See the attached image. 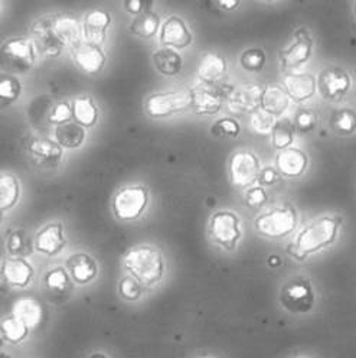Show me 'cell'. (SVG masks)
I'll use <instances>...</instances> for the list:
<instances>
[{"instance_id": "cell-1", "label": "cell", "mask_w": 356, "mask_h": 358, "mask_svg": "<svg viewBox=\"0 0 356 358\" xmlns=\"http://www.w3.org/2000/svg\"><path fill=\"white\" fill-rule=\"evenodd\" d=\"M124 267L142 286L158 283L165 273L162 253L151 245H138L124 256Z\"/></svg>"}, {"instance_id": "cell-2", "label": "cell", "mask_w": 356, "mask_h": 358, "mask_svg": "<svg viewBox=\"0 0 356 358\" xmlns=\"http://www.w3.org/2000/svg\"><path fill=\"white\" fill-rule=\"evenodd\" d=\"M341 220L338 217H322L315 220L299 234L293 255L297 259H304L310 253H316L327 245H330L336 238Z\"/></svg>"}, {"instance_id": "cell-3", "label": "cell", "mask_w": 356, "mask_h": 358, "mask_svg": "<svg viewBox=\"0 0 356 358\" xmlns=\"http://www.w3.org/2000/svg\"><path fill=\"white\" fill-rule=\"evenodd\" d=\"M38 51L28 38H12L0 47V69L5 74L20 76L31 71L36 62Z\"/></svg>"}, {"instance_id": "cell-4", "label": "cell", "mask_w": 356, "mask_h": 358, "mask_svg": "<svg viewBox=\"0 0 356 358\" xmlns=\"http://www.w3.org/2000/svg\"><path fill=\"white\" fill-rule=\"evenodd\" d=\"M192 108L189 92H166L154 93L144 101L146 113L153 119H165Z\"/></svg>"}, {"instance_id": "cell-5", "label": "cell", "mask_w": 356, "mask_h": 358, "mask_svg": "<svg viewBox=\"0 0 356 358\" xmlns=\"http://www.w3.org/2000/svg\"><path fill=\"white\" fill-rule=\"evenodd\" d=\"M147 204L149 191L146 187H124L113 198V213L121 221H133L144 213Z\"/></svg>"}, {"instance_id": "cell-6", "label": "cell", "mask_w": 356, "mask_h": 358, "mask_svg": "<svg viewBox=\"0 0 356 358\" xmlns=\"http://www.w3.org/2000/svg\"><path fill=\"white\" fill-rule=\"evenodd\" d=\"M239 218L232 211H218L209 220V236L222 249L232 252L241 240Z\"/></svg>"}, {"instance_id": "cell-7", "label": "cell", "mask_w": 356, "mask_h": 358, "mask_svg": "<svg viewBox=\"0 0 356 358\" xmlns=\"http://www.w3.org/2000/svg\"><path fill=\"white\" fill-rule=\"evenodd\" d=\"M254 226L255 230L265 237L281 238L297 227V215L293 208H277L260 215Z\"/></svg>"}, {"instance_id": "cell-8", "label": "cell", "mask_w": 356, "mask_h": 358, "mask_svg": "<svg viewBox=\"0 0 356 358\" xmlns=\"http://www.w3.org/2000/svg\"><path fill=\"white\" fill-rule=\"evenodd\" d=\"M281 305L292 313H306L315 305V292L304 279H295L284 285L280 296Z\"/></svg>"}, {"instance_id": "cell-9", "label": "cell", "mask_w": 356, "mask_h": 358, "mask_svg": "<svg viewBox=\"0 0 356 358\" xmlns=\"http://www.w3.org/2000/svg\"><path fill=\"white\" fill-rule=\"evenodd\" d=\"M261 168L257 156L249 150H241L232 155L230 161V176L235 187L247 188L260 176Z\"/></svg>"}, {"instance_id": "cell-10", "label": "cell", "mask_w": 356, "mask_h": 358, "mask_svg": "<svg viewBox=\"0 0 356 358\" xmlns=\"http://www.w3.org/2000/svg\"><path fill=\"white\" fill-rule=\"evenodd\" d=\"M27 150L31 162L43 171L57 169L64 161V149L51 139H32Z\"/></svg>"}, {"instance_id": "cell-11", "label": "cell", "mask_w": 356, "mask_h": 358, "mask_svg": "<svg viewBox=\"0 0 356 358\" xmlns=\"http://www.w3.org/2000/svg\"><path fill=\"white\" fill-rule=\"evenodd\" d=\"M349 74L339 66H327L319 74V90L326 101H341L350 90Z\"/></svg>"}, {"instance_id": "cell-12", "label": "cell", "mask_w": 356, "mask_h": 358, "mask_svg": "<svg viewBox=\"0 0 356 358\" xmlns=\"http://www.w3.org/2000/svg\"><path fill=\"white\" fill-rule=\"evenodd\" d=\"M31 34H32V42L35 45V48L40 55L55 58L65 50V45L59 41V38L54 32V28L51 24V16L38 19L32 25Z\"/></svg>"}, {"instance_id": "cell-13", "label": "cell", "mask_w": 356, "mask_h": 358, "mask_svg": "<svg viewBox=\"0 0 356 358\" xmlns=\"http://www.w3.org/2000/svg\"><path fill=\"white\" fill-rule=\"evenodd\" d=\"M264 88L258 84H242L228 96V107L234 113H254L261 106Z\"/></svg>"}, {"instance_id": "cell-14", "label": "cell", "mask_w": 356, "mask_h": 358, "mask_svg": "<svg viewBox=\"0 0 356 358\" xmlns=\"http://www.w3.org/2000/svg\"><path fill=\"white\" fill-rule=\"evenodd\" d=\"M311 50H313V41L309 32L304 28L297 29L293 42L281 52V65L284 69H296L303 65L310 59Z\"/></svg>"}, {"instance_id": "cell-15", "label": "cell", "mask_w": 356, "mask_h": 358, "mask_svg": "<svg viewBox=\"0 0 356 358\" xmlns=\"http://www.w3.org/2000/svg\"><path fill=\"white\" fill-rule=\"evenodd\" d=\"M66 245V237L61 222H50L35 234V249L45 256L59 255Z\"/></svg>"}, {"instance_id": "cell-16", "label": "cell", "mask_w": 356, "mask_h": 358, "mask_svg": "<svg viewBox=\"0 0 356 358\" xmlns=\"http://www.w3.org/2000/svg\"><path fill=\"white\" fill-rule=\"evenodd\" d=\"M192 41V32L182 17L173 15L165 20L161 29V42L165 43L166 47L170 50H184L189 47Z\"/></svg>"}, {"instance_id": "cell-17", "label": "cell", "mask_w": 356, "mask_h": 358, "mask_svg": "<svg viewBox=\"0 0 356 358\" xmlns=\"http://www.w3.org/2000/svg\"><path fill=\"white\" fill-rule=\"evenodd\" d=\"M73 58L78 69L85 74L96 76L98 74L105 65L107 57L103 52L100 45L91 42H82L77 48L73 50Z\"/></svg>"}, {"instance_id": "cell-18", "label": "cell", "mask_w": 356, "mask_h": 358, "mask_svg": "<svg viewBox=\"0 0 356 358\" xmlns=\"http://www.w3.org/2000/svg\"><path fill=\"white\" fill-rule=\"evenodd\" d=\"M192 108L199 116H214L222 108V96L214 85L202 83L191 90Z\"/></svg>"}, {"instance_id": "cell-19", "label": "cell", "mask_w": 356, "mask_h": 358, "mask_svg": "<svg viewBox=\"0 0 356 358\" xmlns=\"http://www.w3.org/2000/svg\"><path fill=\"white\" fill-rule=\"evenodd\" d=\"M51 24L54 32L59 38V41L71 50L77 48L82 43V28L80 27L78 20L71 13H58L51 16Z\"/></svg>"}, {"instance_id": "cell-20", "label": "cell", "mask_w": 356, "mask_h": 358, "mask_svg": "<svg viewBox=\"0 0 356 358\" xmlns=\"http://www.w3.org/2000/svg\"><path fill=\"white\" fill-rule=\"evenodd\" d=\"M2 278L12 287H27L34 278V267L25 259L10 257L2 264Z\"/></svg>"}, {"instance_id": "cell-21", "label": "cell", "mask_w": 356, "mask_h": 358, "mask_svg": "<svg viewBox=\"0 0 356 358\" xmlns=\"http://www.w3.org/2000/svg\"><path fill=\"white\" fill-rule=\"evenodd\" d=\"M110 25H111L110 13L101 9L91 10L84 16L82 35L87 39V42L100 45L105 39Z\"/></svg>"}, {"instance_id": "cell-22", "label": "cell", "mask_w": 356, "mask_h": 358, "mask_svg": "<svg viewBox=\"0 0 356 358\" xmlns=\"http://www.w3.org/2000/svg\"><path fill=\"white\" fill-rule=\"evenodd\" d=\"M285 94L295 101H306L316 93V80L311 74H290L283 80Z\"/></svg>"}, {"instance_id": "cell-23", "label": "cell", "mask_w": 356, "mask_h": 358, "mask_svg": "<svg viewBox=\"0 0 356 358\" xmlns=\"http://www.w3.org/2000/svg\"><path fill=\"white\" fill-rule=\"evenodd\" d=\"M276 165L280 173H283L287 178H299L303 175L309 165L307 155L295 148H288L285 150H281L277 155Z\"/></svg>"}, {"instance_id": "cell-24", "label": "cell", "mask_w": 356, "mask_h": 358, "mask_svg": "<svg viewBox=\"0 0 356 358\" xmlns=\"http://www.w3.org/2000/svg\"><path fill=\"white\" fill-rule=\"evenodd\" d=\"M66 267L71 273V279L78 285H87L96 279L98 273V267L96 260L85 253L73 255L66 260Z\"/></svg>"}, {"instance_id": "cell-25", "label": "cell", "mask_w": 356, "mask_h": 358, "mask_svg": "<svg viewBox=\"0 0 356 358\" xmlns=\"http://www.w3.org/2000/svg\"><path fill=\"white\" fill-rule=\"evenodd\" d=\"M227 71V61L215 52H207L198 66V76L202 83L214 85Z\"/></svg>"}, {"instance_id": "cell-26", "label": "cell", "mask_w": 356, "mask_h": 358, "mask_svg": "<svg viewBox=\"0 0 356 358\" xmlns=\"http://www.w3.org/2000/svg\"><path fill=\"white\" fill-rule=\"evenodd\" d=\"M85 141V127L75 122L55 127V142L64 149H78Z\"/></svg>"}, {"instance_id": "cell-27", "label": "cell", "mask_w": 356, "mask_h": 358, "mask_svg": "<svg viewBox=\"0 0 356 358\" xmlns=\"http://www.w3.org/2000/svg\"><path fill=\"white\" fill-rule=\"evenodd\" d=\"M13 317L20 320L24 322L29 329L35 328L40 324L42 317H43V310L42 305L31 298H24L15 302L13 305Z\"/></svg>"}, {"instance_id": "cell-28", "label": "cell", "mask_w": 356, "mask_h": 358, "mask_svg": "<svg viewBox=\"0 0 356 358\" xmlns=\"http://www.w3.org/2000/svg\"><path fill=\"white\" fill-rule=\"evenodd\" d=\"M154 66L162 76L173 77L182 71V57L170 48H162L153 54Z\"/></svg>"}, {"instance_id": "cell-29", "label": "cell", "mask_w": 356, "mask_h": 358, "mask_svg": "<svg viewBox=\"0 0 356 358\" xmlns=\"http://www.w3.org/2000/svg\"><path fill=\"white\" fill-rule=\"evenodd\" d=\"M74 122L82 127H91L98 120V107L90 96L77 97L73 103Z\"/></svg>"}, {"instance_id": "cell-30", "label": "cell", "mask_w": 356, "mask_h": 358, "mask_svg": "<svg viewBox=\"0 0 356 358\" xmlns=\"http://www.w3.org/2000/svg\"><path fill=\"white\" fill-rule=\"evenodd\" d=\"M288 107V96L279 87H267L264 88L261 108L272 116H281Z\"/></svg>"}, {"instance_id": "cell-31", "label": "cell", "mask_w": 356, "mask_h": 358, "mask_svg": "<svg viewBox=\"0 0 356 358\" xmlns=\"http://www.w3.org/2000/svg\"><path fill=\"white\" fill-rule=\"evenodd\" d=\"M20 195V185L17 178L9 173L0 175V211H8L13 208Z\"/></svg>"}, {"instance_id": "cell-32", "label": "cell", "mask_w": 356, "mask_h": 358, "mask_svg": "<svg viewBox=\"0 0 356 358\" xmlns=\"http://www.w3.org/2000/svg\"><path fill=\"white\" fill-rule=\"evenodd\" d=\"M159 27H161L159 15L154 12H146L139 16H135L128 28H130V32L135 34L136 36L143 39H150L158 34Z\"/></svg>"}, {"instance_id": "cell-33", "label": "cell", "mask_w": 356, "mask_h": 358, "mask_svg": "<svg viewBox=\"0 0 356 358\" xmlns=\"http://www.w3.org/2000/svg\"><path fill=\"white\" fill-rule=\"evenodd\" d=\"M295 124L288 120V119H281L279 120L273 130H272V143L276 149L285 150L290 148V145L293 143L295 139Z\"/></svg>"}, {"instance_id": "cell-34", "label": "cell", "mask_w": 356, "mask_h": 358, "mask_svg": "<svg viewBox=\"0 0 356 358\" xmlns=\"http://www.w3.org/2000/svg\"><path fill=\"white\" fill-rule=\"evenodd\" d=\"M22 84L16 76L0 74V107H8L19 100Z\"/></svg>"}, {"instance_id": "cell-35", "label": "cell", "mask_w": 356, "mask_h": 358, "mask_svg": "<svg viewBox=\"0 0 356 358\" xmlns=\"http://www.w3.org/2000/svg\"><path fill=\"white\" fill-rule=\"evenodd\" d=\"M45 283L47 287L55 295H66L70 294L73 289L71 278L62 267L52 268L51 272H48L45 276Z\"/></svg>"}, {"instance_id": "cell-36", "label": "cell", "mask_w": 356, "mask_h": 358, "mask_svg": "<svg viewBox=\"0 0 356 358\" xmlns=\"http://www.w3.org/2000/svg\"><path fill=\"white\" fill-rule=\"evenodd\" d=\"M0 329L3 331L6 341L10 344L22 343L29 334V328L13 315H10L2 321V324H0Z\"/></svg>"}, {"instance_id": "cell-37", "label": "cell", "mask_w": 356, "mask_h": 358, "mask_svg": "<svg viewBox=\"0 0 356 358\" xmlns=\"http://www.w3.org/2000/svg\"><path fill=\"white\" fill-rule=\"evenodd\" d=\"M8 252L13 257L24 259L32 253V240L24 230H16L9 236Z\"/></svg>"}, {"instance_id": "cell-38", "label": "cell", "mask_w": 356, "mask_h": 358, "mask_svg": "<svg viewBox=\"0 0 356 358\" xmlns=\"http://www.w3.org/2000/svg\"><path fill=\"white\" fill-rule=\"evenodd\" d=\"M332 129L338 134H352L356 130V113L352 108H342L332 116Z\"/></svg>"}, {"instance_id": "cell-39", "label": "cell", "mask_w": 356, "mask_h": 358, "mask_svg": "<svg viewBox=\"0 0 356 358\" xmlns=\"http://www.w3.org/2000/svg\"><path fill=\"white\" fill-rule=\"evenodd\" d=\"M239 64L246 71L258 73L265 65V54L262 50L250 48L242 52V55L239 57Z\"/></svg>"}, {"instance_id": "cell-40", "label": "cell", "mask_w": 356, "mask_h": 358, "mask_svg": "<svg viewBox=\"0 0 356 358\" xmlns=\"http://www.w3.org/2000/svg\"><path fill=\"white\" fill-rule=\"evenodd\" d=\"M143 292V286L133 278V276H124L119 282V294L123 299L135 302L140 299Z\"/></svg>"}, {"instance_id": "cell-41", "label": "cell", "mask_w": 356, "mask_h": 358, "mask_svg": "<svg viewBox=\"0 0 356 358\" xmlns=\"http://www.w3.org/2000/svg\"><path fill=\"white\" fill-rule=\"evenodd\" d=\"M239 131L241 126L234 119H221L211 127V133L218 138H238Z\"/></svg>"}, {"instance_id": "cell-42", "label": "cell", "mask_w": 356, "mask_h": 358, "mask_svg": "<svg viewBox=\"0 0 356 358\" xmlns=\"http://www.w3.org/2000/svg\"><path fill=\"white\" fill-rule=\"evenodd\" d=\"M274 124H276L274 116L269 115V113H267V111H264L262 108L255 110L254 113L251 115V127L254 129V131H257V133H260V134L272 133Z\"/></svg>"}, {"instance_id": "cell-43", "label": "cell", "mask_w": 356, "mask_h": 358, "mask_svg": "<svg viewBox=\"0 0 356 358\" xmlns=\"http://www.w3.org/2000/svg\"><path fill=\"white\" fill-rule=\"evenodd\" d=\"M73 119H74L73 106L68 101H59L58 104L54 106V108L50 113V122L57 126L70 123Z\"/></svg>"}, {"instance_id": "cell-44", "label": "cell", "mask_w": 356, "mask_h": 358, "mask_svg": "<svg viewBox=\"0 0 356 358\" xmlns=\"http://www.w3.org/2000/svg\"><path fill=\"white\" fill-rule=\"evenodd\" d=\"M316 122H318V117L315 115V111H311L310 108H302L297 111V115H296L295 129L299 133L306 134L315 129Z\"/></svg>"}, {"instance_id": "cell-45", "label": "cell", "mask_w": 356, "mask_h": 358, "mask_svg": "<svg viewBox=\"0 0 356 358\" xmlns=\"http://www.w3.org/2000/svg\"><path fill=\"white\" fill-rule=\"evenodd\" d=\"M151 5H153L151 0H126L124 9L131 15L139 16L142 13L150 12Z\"/></svg>"}, {"instance_id": "cell-46", "label": "cell", "mask_w": 356, "mask_h": 358, "mask_svg": "<svg viewBox=\"0 0 356 358\" xmlns=\"http://www.w3.org/2000/svg\"><path fill=\"white\" fill-rule=\"evenodd\" d=\"M267 201V194L262 188H251L246 195V203L249 207L258 208Z\"/></svg>"}, {"instance_id": "cell-47", "label": "cell", "mask_w": 356, "mask_h": 358, "mask_svg": "<svg viewBox=\"0 0 356 358\" xmlns=\"http://www.w3.org/2000/svg\"><path fill=\"white\" fill-rule=\"evenodd\" d=\"M277 171L272 166H267L264 169H261L260 176H258V181L261 185H273L277 181Z\"/></svg>"}, {"instance_id": "cell-48", "label": "cell", "mask_w": 356, "mask_h": 358, "mask_svg": "<svg viewBox=\"0 0 356 358\" xmlns=\"http://www.w3.org/2000/svg\"><path fill=\"white\" fill-rule=\"evenodd\" d=\"M218 3L224 9H227V10H232V9H235L239 5L238 0H219Z\"/></svg>"}, {"instance_id": "cell-49", "label": "cell", "mask_w": 356, "mask_h": 358, "mask_svg": "<svg viewBox=\"0 0 356 358\" xmlns=\"http://www.w3.org/2000/svg\"><path fill=\"white\" fill-rule=\"evenodd\" d=\"M269 263H270L272 266H280L281 260H280V257H279V256H272V257L269 259Z\"/></svg>"}, {"instance_id": "cell-50", "label": "cell", "mask_w": 356, "mask_h": 358, "mask_svg": "<svg viewBox=\"0 0 356 358\" xmlns=\"http://www.w3.org/2000/svg\"><path fill=\"white\" fill-rule=\"evenodd\" d=\"M5 343H6L5 334H3V331H2V329H0V347H3V345H5Z\"/></svg>"}, {"instance_id": "cell-51", "label": "cell", "mask_w": 356, "mask_h": 358, "mask_svg": "<svg viewBox=\"0 0 356 358\" xmlns=\"http://www.w3.org/2000/svg\"><path fill=\"white\" fill-rule=\"evenodd\" d=\"M90 358H107L104 354H101V352H96V354H93Z\"/></svg>"}, {"instance_id": "cell-52", "label": "cell", "mask_w": 356, "mask_h": 358, "mask_svg": "<svg viewBox=\"0 0 356 358\" xmlns=\"http://www.w3.org/2000/svg\"><path fill=\"white\" fill-rule=\"evenodd\" d=\"M0 358H12V357L8 355V354H5V352H0Z\"/></svg>"}, {"instance_id": "cell-53", "label": "cell", "mask_w": 356, "mask_h": 358, "mask_svg": "<svg viewBox=\"0 0 356 358\" xmlns=\"http://www.w3.org/2000/svg\"><path fill=\"white\" fill-rule=\"evenodd\" d=\"M2 221H3V213L0 211V224H2Z\"/></svg>"}, {"instance_id": "cell-54", "label": "cell", "mask_w": 356, "mask_h": 358, "mask_svg": "<svg viewBox=\"0 0 356 358\" xmlns=\"http://www.w3.org/2000/svg\"><path fill=\"white\" fill-rule=\"evenodd\" d=\"M355 15H356V5H355Z\"/></svg>"}]
</instances>
